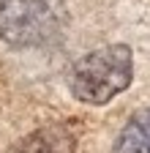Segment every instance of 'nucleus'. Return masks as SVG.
Segmentation results:
<instances>
[{
    "mask_svg": "<svg viewBox=\"0 0 150 153\" xmlns=\"http://www.w3.org/2000/svg\"><path fill=\"white\" fill-rule=\"evenodd\" d=\"M60 11L55 0H3L0 36L16 47H35L55 36Z\"/></svg>",
    "mask_w": 150,
    "mask_h": 153,
    "instance_id": "obj_2",
    "label": "nucleus"
},
{
    "mask_svg": "<svg viewBox=\"0 0 150 153\" xmlns=\"http://www.w3.org/2000/svg\"><path fill=\"white\" fill-rule=\"evenodd\" d=\"M115 153H150V109L137 112L123 126Z\"/></svg>",
    "mask_w": 150,
    "mask_h": 153,
    "instance_id": "obj_3",
    "label": "nucleus"
},
{
    "mask_svg": "<svg viewBox=\"0 0 150 153\" xmlns=\"http://www.w3.org/2000/svg\"><path fill=\"white\" fill-rule=\"evenodd\" d=\"M134 57L123 44L85 55L71 71V93L85 104H106L131 85Z\"/></svg>",
    "mask_w": 150,
    "mask_h": 153,
    "instance_id": "obj_1",
    "label": "nucleus"
}]
</instances>
